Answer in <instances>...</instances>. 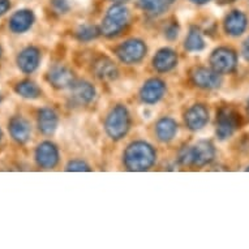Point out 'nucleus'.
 Returning <instances> with one entry per match:
<instances>
[{
	"label": "nucleus",
	"mask_w": 249,
	"mask_h": 249,
	"mask_svg": "<svg viewBox=\"0 0 249 249\" xmlns=\"http://www.w3.org/2000/svg\"><path fill=\"white\" fill-rule=\"evenodd\" d=\"M124 160L132 171H145L154 163L155 151L147 143L135 142L128 146Z\"/></svg>",
	"instance_id": "nucleus-1"
},
{
	"label": "nucleus",
	"mask_w": 249,
	"mask_h": 249,
	"mask_svg": "<svg viewBox=\"0 0 249 249\" xmlns=\"http://www.w3.org/2000/svg\"><path fill=\"white\" fill-rule=\"evenodd\" d=\"M128 20H129L128 9L122 4H115L108 9L106 17L103 18L101 30L107 37H114L124 29V26L128 24Z\"/></svg>",
	"instance_id": "nucleus-2"
},
{
	"label": "nucleus",
	"mask_w": 249,
	"mask_h": 249,
	"mask_svg": "<svg viewBox=\"0 0 249 249\" xmlns=\"http://www.w3.org/2000/svg\"><path fill=\"white\" fill-rule=\"evenodd\" d=\"M215 155V150L212 142L209 141H200L193 147L184 149L180 154V160L183 164H195V166H205L212 162Z\"/></svg>",
	"instance_id": "nucleus-3"
},
{
	"label": "nucleus",
	"mask_w": 249,
	"mask_h": 249,
	"mask_svg": "<svg viewBox=\"0 0 249 249\" xmlns=\"http://www.w3.org/2000/svg\"><path fill=\"white\" fill-rule=\"evenodd\" d=\"M129 128V115L124 106H116L106 120V131L111 139L120 140Z\"/></svg>",
	"instance_id": "nucleus-4"
},
{
	"label": "nucleus",
	"mask_w": 249,
	"mask_h": 249,
	"mask_svg": "<svg viewBox=\"0 0 249 249\" xmlns=\"http://www.w3.org/2000/svg\"><path fill=\"white\" fill-rule=\"evenodd\" d=\"M237 57L232 50L218 49L210 57L213 70L218 73H231L236 68Z\"/></svg>",
	"instance_id": "nucleus-5"
},
{
	"label": "nucleus",
	"mask_w": 249,
	"mask_h": 249,
	"mask_svg": "<svg viewBox=\"0 0 249 249\" xmlns=\"http://www.w3.org/2000/svg\"><path fill=\"white\" fill-rule=\"evenodd\" d=\"M145 53H146V47L142 42L137 39L125 42L118 49V56L120 57V60L127 64H133L140 61L145 56Z\"/></svg>",
	"instance_id": "nucleus-6"
},
{
	"label": "nucleus",
	"mask_w": 249,
	"mask_h": 249,
	"mask_svg": "<svg viewBox=\"0 0 249 249\" xmlns=\"http://www.w3.org/2000/svg\"><path fill=\"white\" fill-rule=\"evenodd\" d=\"M237 116L231 110H222L216 118V135L221 140L229 139L237 128Z\"/></svg>",
	"instance_id": "nucleus-7"
},
{
	"label": "nucleus",
	"mask_w": 249,
	"mask_h": 249,
	"mask_svg": "<svg viewBox=\"0 0 249 249\" xmlns=\"http://www.w3.org/2000/svg\"><path fill=\"white\" fill-rule=\"evenodd\" d=\"M37 163L43 168H53L56 166L59 154L55 145L51 142H42L36 151Z\"/></svg>",
	"instance_id": "nucleus-8"
},
{
	"label": "nucleus",
	"mask_w": 249,
	"mask_h": 249,
	"mask_svg": "<svg viewBox=\"0 0 249 249\" xmlns=\"http://www.w3.org/2000/svg\"><path fill=\"white\" fill-rule=\"evenodd\" d=\"M39 59H41V53H39L38 49L26 47L21 51L18 57H17V66L24 73H32L37 70Z\"/></svg>",
	"instance_id": "nucleus-9"
},
{
	"label": "nucleus",
	"mask_w": 249,
	"mask_h": 249,
	"mask_svg": "<svg viewBox=\"0 0 249 249\" xmlns=\"http://www.w3.org/2000/svg\"><path fill=\"white\" fill-rule=\"evenodd\" d=\"M193 82L204 89H215L221 84V78L218 76V72L208 68H198L192 74Z\"/></svg>",
	"instance_id": "nucleus-10"
},
{
	"label": "nucleus",
	"mask_w": 249,
	"mask_h": 249,
	"mask_svg": "<svg viewBox=\"0 0 249 249\" xmlns=\"http://www.w3.org/2000/svg\"><path fill=\"white\" fill-rule=\"evenodd\" d=\"M209 120V112L202 105H196L189 108L185 114V123L192 131H198Z\"/></svg>",
	"instance_id": "nucleus-11"
},
{
	"label": "nucleus",
	"mask_w": 249,
	"mask_h": 249,
	"mask_svg": "<svg viewBox=\"0 0 249 249\" xmlns=\"http://www.w3.org/2000/svg\"><path fill=\"white\" fill-rule=\"evenodd\" d=\"M164 93V84L160 80L153 78L142 86L141 89V99L145 103H155L158 102Z\"/></svg>",
	"instance_id": "nucleus-12"
},
{
	"label": "nucleus",
	"mask_w": 249,
	"mask_h": 249,
	"mask_svg": "<svg viewBox=\"0 0 249 249\" xmlns=\"http://www.w3.org/2000/svg\"><path fill=\"white\" fill-rule=\"evenodd\" d=\"M34 22V15L32 11L22 9L17 11L9 20V29L13 33H24L26 30L32 28Z\"/></svg>",
	"instance_id": "nucleus-13"
},
{
	"label": "nucleus",
	"mask_w": 249,
	"mask_h": 249,
	"mask_svg": "<svg viewBox=\"0 0 249 249\" xmlns=\"http://www.w3.org/2000/svg\"><path fill=\"white\" fill-rule=\"evenodd\" d=\"M8 128L9 132H11V136L16 140L17 142L25 143L30 139V133H32L30 124H29L28 120H25L21 116H16V118L11 119Z\"/></svg>",
	"instance_id": "nucleus-14"
},
{
	"label": "nucleus",
	"mask_w": 249,
	"mask_h": 249,
	"mask_svg": "<svg viewBox=\"0 0 249 249\" xmlns=\"http://www.w3.org/2000/svg\"><path fill=\"white\" fill-rule=\"evenodd\" d=\"M49 80L57 89H64L74 84L73 72H71L66 67H55L50 71Z\"/></svg>",
	"instance_id": "nucleus-15"
},
{
	"label": "nucleus",
	"mask_w": 249,
	"mask_h": 249,
	"mask_svg": "<svg viewBox=\"0 0 249 249\" xmlns=\"http://www.w3.org/2000/svg\"><path fill=\"white\" fill-rule=\"evenodd\" d=\"M226 32L231 36H240L247 29V17L240 11H233L226 17Z\"/></svg>",
	"instance_id": "nucleus-16"
},
{
	"label": "nucleus",
	"mask_w": 249,
	"mask_h": 249,
	"mask_svg": "<svg viewBox=\"0 0 249 249\" xmlns=\"http://www.w3.org/2000/svg\"><path fill=\"white\" fill-rule=\"evenodd\" d=\"M154 68L160 72H168L171 71L178 63L176 53L170 49H163L158 51L154 57Z\"/></svg>",
	"instance_id": "nucleus-17"
},
{
	"label": "nucleus",
	"mask_w": 249,
	"mask_h": 249,
	"mask_svg": "<svg viewBox=\"0 0 249 249\" xmlns=\"http://www.w3.org/2000/svg\"><path fill=\"white\" fill-rule=\"evenodd\" d=\"M95 95V90L89 82H78L72 85V99L77 105H88L93 101Z\"/></svg>",
	"instance_id": "nucleus-18"
},
{
	"label": "nucleus",
	"mask_w": 249,
	"mask_h": 249,
	"mask_svg": "<svg viewBox=\"0 0 249 249\" xmlns=\"http://www.w3.org/2000/svg\"><path fill=\"white\" fill-rule=\"evenodd\" d=\"M57 127V116L51 108H42L38 115V128L43 135H51Z\"/></svg>",
	"instance_id": "nucleus-19"
},
{
	"label": "nucleus",
	"mask_w": 249,
	"mask_h": 249,
	"mask_svg": "<svg viewBox=\"0 0 249 249\" xmlns=\"http://www.w3.org/2000/svg\"><path fill=\"white\" fill-rule=\"evenodd\" d=\"M176 131H178V125L176 123L170 118L162 119L158 124H157V136L160 141L163 142H167V141H171L176 135Z\"/></svg>",
	"instance_id": "nucleus-20"
},
{
	"label": "nucleus",
	"mask_w": 249,
	"mask_h": 249,
	"mask_svg": "<svg viewBox=\"0 0 249 249\" xmlns=\"http://www.w3.org/2000/svg\"><path fill=\"white\" fill-rule=\"evenodd\" d=\"M95 73L102 80H114L118 76V70L108 59H102L95 66Z\"/></svg>",
	"instance_id": "nucleus-21"
},
{
	"label": "nucleus",
	"mask_w": 249,
	"mask_h": 249,
	"mask_svg": "<svg viewBox=\"0 0 249 249\" xmlns=\"http://www.w3.org/2000/svg\"><path fill=\"white\" fill-rule=\"evenodd\" d=\"M16 91L17 94H20L21 97L29 99L38 98L41 95V89L33 81H29V80L18 82L16 86Z\"/></svg>",
	"instance_id": "nucleus-22"
},
{
	"label": "nucleus",
	"mask_w": 249,
	"mask_h": 249,
	"mask_svg": "<svg viewBox=\"0 0 249 249\" xmlns=\"http://www.w3.org/2000/svg\"><path fill=\"white\" fill-rule=\"evenodd\" d=\"M204 47V39L201 37V34L198 33V30L192 29L187 39H185V49L188 50V51H201Z\"/></svg>",
	"instance_id": "nucleus-23"
},
{
	"label": "nucleus",
	"mask_w": 249,
	"mask_h": 249,
	"mask_svg": "<svg viewBox=\"0 0 249 249\" xmlns=\"http://www.w3.org/2000/svg\"><path fill=\"white\" fill-rule=\"evenodd\" d=\"M139 5L151 15H160L167 8L163 0H139Z\"/></svg>",
	"instance_id": "nucleus-24"
},
{
	"label": "nucleus",
	"mask_w": 249,
	"mask_h": 249,
	"mask_svg": "<svg viewBox=\"0 0 249 249\" xmlns=\"http://www.w3.org/2000/svg\"><path fill=\"white\" fill-rule=\"evenodd\" d=\"M98 34L99 30L95 26H93V25H82L77 30L76 36H77L80 41L88 42L91 41V39H95V38L98 37Z\"/></svg>",
	"instance_id": "nucleus-25"
},
{
	"label": "nucleus",
	"mask_w": 249,
	"mask_h": 249,
	"mask_svg": "<svg viewBox=\"0 0 249 249\" xmlns=\"http://www.w3.org/2000/svg\"><path fill=\"white\" fill-rule=\"evenodd\" d=\"M68 171H89V166L85 164L82 160H73L67 166Z\"/></svg>",
	"instance_id": "nucleus-26"
},
{
	"label": "nucleus",
	"mask_w": 249,
	"mask_h": 249,
	"mask_svg": "<svg viewBox=\"0 0 249 249\" xmlns=\"http://www.w3.org/2000/svg\"><path fill=\"white\" fill-rule=\"evenodd\" d=\"M178 32H179L178 26H176V25H171V26L166 30V37H167L168 39H174V38L178 37Z\"/></svg>",
	"instance_id": "nucleus-27"
},
{
	"label": "nucleus",
	"mask_w": 249,
	"mask_h": 249,
	"mask_svg": "<svg viewBox=\"0 0 249 249\" xmlns=\"http://www.w3.org/2000/svg\"><path fill=\"white\" fill-rule=\"evenodd\" d=\"M9 7H11L9 0H0V16L4 15V13L9 9Z\"/></svg>",
	"instance_id": "nucleus-28"
},
{
	"label": "nucleus",
	"mask_w": 249,
	"mask_h": 249,
	"mask_svg": "<svg viewBox=\"0 0 249 249\" xmlns=\"http://www.w3.org/2000/svg\"><path fill=\"white\" fill-rule=\"evenodd\" d=\"M243 55L247 60L249 61V38L245 41L244 46H243Z\"/></svg>",
	"instance_id": "nucleus-29"
},
{
	"label": "nucleus",
	"mask_w": 249,
	"mask_h": 249,
	"mask_svg": "<svg viewBox=\"0 0 249 249\" xmlns=\"http://www.w3.org/2000/svg\"><path fill=\"white\" fill-rule=\"evenodd\" d=\"M193 3H196V4H205V3H208L210 0H191Z\"/></svg>",
	"instance_id": "nucleus-30"
},
{
	"label": "nucleus",
	"mask_w": 249,
	"mask_h": 249,
	"mask_svg": "<svg viewBox=\"0 0 249 249\" xmlns=\"http://www.w3.org/2000/svg\"><path fill=\"white\" fill-rule=\"evenodd\" d=\"M164 3H166V4H167V7L170 4H172V3H174V1H175V0H163Z\"/></svg>",
	"instance_id": "nucleus-31"
},
{
	"label": "nucleus",
	"mask_w": 249,
	"mask_h": 249,
	"mask_svg": "<svg viewBox=\"0 0 249 249\" xmlns=\"http://www.w3.org/2000/svg\"><path fill=\"white\" fill-rule=\"evenodd\" d=\"M221 3H233L235 0H219Z\"/></svg>",
	"instance_id": "nucleus-32"
},
{
	"label": "nucleus",
	"mask_w": 249,
	"mask_h": 249,
	"mask_svg": "<svg viewBox=\"0 0 249 249\" xmlns=\"http://www.w3.org/2000/svg\"><path fill=\"white\" fill-rule=\"evenodd\" d=\"M112 1H116V3H122V1H125V0H112Z\"/></svg>",
	"instance_id": "nucleus-33"
},
{
	"label": "nucleus",
	"mask_w": 249,
	"mask_h": 249,
	"mask_svg": "<svg viewBox=\"0 0 249 249\" xmlns=\"http://www.w3.org/2000/svg\"><path fill=\"white\" fill-rule=\"evenodd\" d=\"M0 139H1V131H0Z\"/></svg>",
	"instance_id": "nucleus-34"
},
{
	"label": "nucleus",
	"mask_w": 249,
	"mask_h": 249,
	"mask_svg": "<svg viewBox=\"0 0 249 249\" xmlns=\"http://www.w3.org/2000/svg\"><path fill=\"white\" fill-rule=\"evenodd\" d=\"M248 112H249V102H248Z\"/></svg>",
	"instance_id": "nucleus-35"
},
{
	"label": "nucleus",
	"mask_w": 249,
	"mask_h": 249,
	"mask_svg": "<svg viewBox=\"0 0 249 249\" xmlns=\"http://www.w3.org/2000/svg\"><path fill=\"white\" fill-rule=\"evenodd\" d=\"M0 55H1V49H0Z\"/></svg>",
	"instance_id": "nucleus-36"
},
{
	"label": "nucleus",
	"mask_w": 249,
	"mask_h": 249,
	"mask_svg": "<svg viewBox=\"0 0 249 249\" xmlns=\"http://www.w3.org/2000/svg\"><path fill=\"white\" fill-rule=\"evenodd\" d=\"M247 170H248V171H249V167H248V168H247Z\"/></svg>",
	"instance_id": "nucleus-37"
}]
</instances>
